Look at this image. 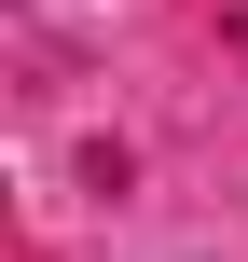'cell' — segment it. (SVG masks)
<instances>
[]
</instances>
